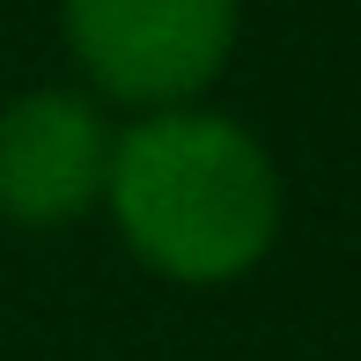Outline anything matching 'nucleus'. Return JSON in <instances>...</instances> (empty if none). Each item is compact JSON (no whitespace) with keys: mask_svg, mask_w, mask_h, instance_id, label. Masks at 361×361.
Instances as JSON below:
<instances>
[{"mask_svg":"<svg viewBox=\"0 0 361 361\" xmlns=\"http://www.w3.org/2000/svg\"><path fill=\"white\" fill-rule=\"evenodd\" d=\"M104 200L133 258L185 288L251 273L281 228L273 155L236 118L200 104L140 111L126 133H111Z\"/></svg>","mask_w":361,"mask_h":361,"instance_id":"f257e3e1","label":"nucleus"},{"mask_svg":"<svg viewBox=\"0 0 361 361\" xmlns=\"http://www.w3.org/2000/svg\"><path fill=\"white\" fill-rule=\"evenodd\" d=\"M67 44L104 96L177 111L228 67L236 0H67Z\"/></svg>","mask_w":361,"mask_h":361,"instance_id":"f03ea898","label":"nucleus"},{"mask_svg":"<svg viewBox=\"0 0 361 361\" xmlns=\"http://www.w3.org/2000/svg\"><path fill=\"white\" fill-rule=\"evenodd\" d=\"M111 133L89 96L30 89L0 111V214L23 228H59L104 200Z\"/></svg>","mask_w":361,"mask_h":361,"instance_id":"7ed1b4c3","label":"nucleus"}]
</instances>
